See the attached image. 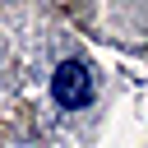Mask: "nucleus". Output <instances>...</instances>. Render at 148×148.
<instances>
[{"label":"nucleus","mask_w":148,"mask_h":148,"mask_svg":"<svg viewBox=\"0 0 148 148\" xmlns=\"http://www.w3.org/2000/svg\"><path fill=\"white\" fill-rule=\"evenodd\" d=\"M51 92H56V102H60L65 111L88 106V102H92V92H97L92 69H88L83 60H60V65H56V74H51Z\"/></svg>","instance_id":"1"}]
</instances>
